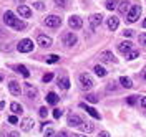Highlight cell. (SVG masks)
<instances>
[{
    "instance_id": "obj_47",
    "label": "cell",
    "mask_w": 146,
    "mask_h": 137,
    "mask_svg": "<svg viewBox=\"0 0 146 137\" xmlns=\"http://www.w3.org/2000/svg\"><path fill=\"white\" fill-rule=\"evenodd\" d=\"M72 137H85V136H83V134H73Z\"/></svg>"
},
{
    "instance_id": "obj_23",
    "label": "cell",
    "mask_w": 146,
    "mask_h": 137,
    "mask_svg": "<svg viewBox=\"0 0 146 137\" xmlns=\"http://www.w3.org/2000/svg\"><path fill=\"white\" fill-rule=\"evenodd\" d=\"M80 127H82V130L85 132V134H90V132H93V130H95V126H93L91 122H83Z\"/></svg>"
},
{
    "instance_id": "obj_12",
    "label": "cell",
    "mask_w": 146,
    "mask_h": 137,
    "mask_svg": "<svg viewBox=\"0 0 146 137\" xmlns=\"http://www.w3.org/2000/svg\"><path fill=\"white\" fill-rule=\"evenodd\" d=\"M80 108L86 111V112H88V114H90V116H91L93 119H101L100 112L95 109V108H91V106H86V102H82V104H80Z\"/></svg>"
},
{
    "instance_id": "obj_28",
    "label": "cell",
    "mask_w": 146,
    "mask_h": 137,
    "mask_svg": "<svg viewBox=\"0 0 146 137\" xmlns=\"http://www.w3.org/2000/svg\"><path fill=\"white\" fill-rule=\"evenodd\" d=\"M45 60H46V63H58V61H60V56L58 55H48Z\"/></svg>"
},
{
    "instance_id": "obj_50",
    "label": "cell",
    "mask_w": 146,
    "mask_h": 137,
    "mask_svg": "<svg viewBox=\"0 0 146 137\" xmlns=\"http://www.w3.org/2000/svg\"><path fill=\"white\" fill-rule=\"evenodd\" d=\"M17 2H22V0H17Z\"/></svg>"
},
{
    "instance_id": "obj_42",
    "label": "cell",
    "mask_w": 146,
    "mask_h": 137,
    "mask_svg": "<svg viewBox=\"0 0 146 137\" xmlns=\"http://www.w3.org/2000/svg\"><path fill=\"white\" fill-rule=\"evenodd\" d=\"M139 102H141L143 108H146V96H141V101H139Z\"/></svg>"
},
{
    "instance_id": "obj_36",
    "label": "cell",
    "mask_w": 146,
    "mask_h": 137,
    "mask_svg": "<svg viewBox=\"0 0 146 137\" xmlns=\"http://www.w3.org/2000/svg\"><path fill=\"white\" fill-rule=\"evenodd\" d=\"M138 40H139V43H141V45H143V46H146V33H141V35H139V38H138Z\"/></svg>"
},
{
    "instance_id": "obj_37",
    "label": "cell",
    "mask_w": 146,
    "mask_h": 137,
    "mask_svg": "<svg viewBox=\"0 0 146 137\" xmlns=\"http://www.w3.org/2000/svg\"><path fill=\"white\" fill-rule=\"evenodd\" d=\"M38 114H40V117H46V114H48V111H46V108H40V111H38Z\"/></svg>"
},
{
    "instance_id": "obj_33",
    "label": "cell",
    "mask_w": 146,
    "mask_h": 137,
    "mask_svg": "<svg viewBox=\"0 0 146 137\" xmlns=\"http://www.w3.org/2000/svg\"><path fill=\"white\" fill-rule=\"evenodd\" d=\"M42 79H43V83H50L52 79H53V74H52V73H46Z\"/></svg>"
},
{
    "instance_id": "obj_41",
    "label": "cell",
    "mask_w": 146,
    "mask_h": 137,
    "mask_svg": "<svg viewBox=\"0 0 146 137\" xmlns=\"http://www.w3.org/2000/svg\"><path fill=\"white\" fill-rule=\"evenodd\" d=\"M106 89H108V91H115V89H116V84H115V83H110Z\"/></svg>"
},
{
    "instance_id": "obj_27",
    "label": "cell",
    "mask_w": 146,
    "mask_h": 137,
    "mask_svg": "<svg viewBox=\"0 0 146 137\" xmlns=\"http://www.w3.org/2000/svg\"><path fill=\"white\" fill-rule=\"evenodd\" d=\"M105 7H106V10H115L118 7V2L116 0H106L105 2Z\"/></svg>"
},
{
    "instance_id": "obj_26",
    "label": "cell",
    "mask_w": 146,
    "mask_h": 137,
    "mask_svg": "<svg viewBox=\"0 0 146 137\" xmlns=\"http://www.w3.org/2000/svg\"><path fill=\"white\" fill-rule=\"evenodd\" d=\"M95 73L98 74L100 78H105V76H106V73H108V71H106V69H105L103 66H100V64H96V66H95Z\"/></svg>"
},
{
    "instance_id": "obj_4",
    "label": "cell",
    "mask_w": 146,
    "mask_h": 137,
    "mask_svg": "<svg viewBox=\"0 0 146 137\" xmlns=\"http://www.w3.org/2000/svg\"><path fill=\"white\" fill-rule=\"evenodd\" d=\"M78 79H80V86H82L83 89H91L95 86V81H93V78L88 73H82Z\"/></svg>"
},
{
    "instance_id": "obj_7",
    "label": "cell",
    "mask_w": 146,
    "mask_h": 137,
    "mask_svg": "<svg viewBox=\"0 0 146 137\" xmlns=\"http://www.w3.org/2000/svg\"><path fill=\"white\" fill-rule=\"evenodd\" d=\"M88 22H90V27L93 30H96V28H100L101 22H103V15L101 13H93V15H90Z\"/></svg>"
},
{
    "instance_id": "obj_5",
    "label": "cell",
    "mask_w": 146,
    "mask_h": 137,
    "mask_svg": "<svg viewBox=\"0 0 146 137\" xmlns=\"http://www.w3.org/2000/svg\"><path fill=\"white\" fill-rule=\"evenodd\" d=\"M62 41H63L65 46H75L76 45V41H78V38H76L75 33L66 31V33H63V37H62Z\"/></svg>"
},
{
    "instance_id": "obj_6",
    "label": "cell",
    "mask_w": 146,
    "mask_h": 137,
    "mask_svg": "<svg viewBox=\"0 0 146 137\" xmlns=\"http://www.w3.org/2000/svg\"><path fill=\"white\" fill-rule=\"evenodd\" d=\"M45 25L50 28H58L62 25V18L58 17V15H48L45 18Z\"/></svg>"
},
{
    "instance_id": "obj_16",
    "label": "cell",
    "mask_w": 146,
    "mask_h": 137,
    "mask_svg": "<svg viewBox=\"0 0 146 137\" xmlns=\"http://www.w3.org/2000/svg\"><path fill=\"white\" fill-rule=\"evenodd\" d=\"M9 89H10V92H12L13 96H20V94H22V88H20V84H18L17 81H10L9 83Z\"/></svg>"
},
{
    "instance_id": "obj_44",
    "label": "cell",
    "mask_w": 146,
    "mask_h": 137,
    "mask_svg": "<svg viewBox=\"0 0 146 137\" xmlns=\"http://www.w3.org/2000/svg\"><path fill=\"white\" fill-rule=\"evenodd\" d=\"M56 137H68V134H66L65 130H60V134H58Z\"/></svg>"
},
{
    "instance_id": "obj_49",
    "label": "cell",
    "mask_w": 146,
    "mask_h": 137,
    "mask_svg": "<svg viewBox=\"0 0 146 137\" xmlns=\"http://www.w3.org/2000/svg\"><path fill=\"white\" fill-rule=\"evenodd\" d=\"M0 81H2V76H0Z\"/></svg>"
},
{
    "instance_id": "obj_18",
    "label": "cell",
    "mask_w": 146,
    "mask_h": 137,
    "mask_svg": "<svg viewBox=\"0 0 146 137\" xmlns=\"http://www.w3.org/2000/svg\"><path fill=\"white\" fill-rule=\"evenodd\" d=\"M33 124H35V122H33V119H32V117H25L23 121H22V130L28 132L30 129L33 127Z\"/></svg>"
},
{
    "instance_id": "obj_11",
    "label": "cell",
    "mask_w": 146,
    "mask_h": 137,
    "mask_svg": "<svg viewBox=\"0 0 146 137\" xmlns=\"http://www.w3.org/2000/svg\"><path fill=\"white\" fill-rule=\"evenodd\" d=\"M100 61H103V63H116V58H115V55L111 51H101Z\"/></svg>"
},
{
    "instance_id": "obj_15",
    "label": "cell",
    "mask_w": 146,
    "mask_h": 137,
    "mask_svg": "<svg viewBox=\"0 0 146 137\" xmlns=\"http://www.w3.org/2000/svg\"><path fill=\"white\" fill-rule=\"evenodd\" d=\"M36 41H38V45L43 46V48H48V46H52V43H53V40L50 37H46V35H40Z\"/></svg>"
},
{
    "instance_id": "obj_34",
    "label": "cell",
    "mask_w": 146,
    "mask_h": 137,
    "mask_svg": "<svg viewBox=\"0 0 146 137\" xmlns=\"http://www.w3.org/2000/svg\"><path fill=\"white\" fill-rule=\"evenodd\" d=\"M55 3H56L58 7H66V5H68V0H55Z\"/></svg>"
},
{
    "instance_id": "obj_2",
    "label": "cell",
    "mask_w": 146,
    "mask_h": 137,
    "mask_svg": "<svg viewBox=\"0 0 146 137\" xmlns=\"http://www.w3.org/2000/svg\"><path fill=\"white\" fill-rule=\"evenodd\" d=\"M139 15H141V5H131V9H129L126 15V20L129 23H135L139 18Z\"/></svg>"
},
{
    "instance_id": "obj_13",
    "label": "cell",
    "mask_w": 146,
    "mask_h": 137,
    "mask_svg": "<svg viewBox=\"0 0 146 137\" xmlns=\"http://www.w3.org/2000/svg\"><path fill=\"white\" fill-rule=\"evenodd\" d=\"M118 50L121 51V53L128 55L129 51H133V43H131L129 40H126V41H123V43H119L118 45Z\"/></svg>"
},
{
    "instance_id": "obj_17",
    "label": "cell",
    "mask_w": 146,
    "mask_h": 137,
    "mask_svg": "<svg viewBox=\"0 0 146 137\" xmlns=\"http://www.w3.org/2000/svg\"><path fill=\"white\" fill-rule=\"evenodd\" d=\"M56 86H58L60 89H65V91H66V89L70 88V79H68L66 76H62V78L56 79Z\"/></svg>"
},
{
    "instance_id": "obj_43",
    "label": "cell",
    "mask_w": 146,
    "mask_h": 137,
    "mask_svg": "<svg viewBox=\"0 0 146 137\" xmlns=\"http://www.w3.org/2000/svg\"><path fill=\"white\" fill-rule=\"evenodd\" d=\"M98 137H110V134L106 132V130H101V132H100V136H98Z\"/></svg>"
},
{
    "instance_id": "obj_9",
    "label": "cell",
    "mask_w": 146,
    "mask_h": 137,
    "mask_svg": "<svg viewBox=\"0 0 146 137\" xmlns=\"http://www.w3.org/2000/svg\"><path fill=\"white\" fill-rule=\"evenodd\" d=\"M83 124V119L78 116V114H68V126L70 127H80Z\"/></svg>"
},
{
    "instance_id": "obj_19",
    "label": "cell",
    "mask_w": 146,
    "mask_h": 137,
    "mask_svg": "<svg viewBox=\"0 0 146 137\" xmlns=\"http://www.w3.org/2000/svg\"><path fill=\"white\" fill-rule=\"evenodd\" d=\"M118 25H119L118 17H115V15H113V17H110V18H108V28H110V30H113V31H115V30L118 28Z\"/></svg>"
},
{
    "instance_id": "obj_24",
    "label": "cell",
    "mask_w": 146,
    "mask_h": 137,
    "mask_svg": "<svg viewBox=\"0 0 146 137\" xmlns=\"http://www.w3.org/2000/svg\"><path fill=\"white\" fill-rule=\"evenodd\" d=\"M129 3L128 2H121L118 5V10H119V13H123V15H128V12H129V7H128Z\"/></svg>"
},
{
    "instance_id": "obj_22",
    "label": "cell",
    "mask_w": 146,
    "mask_h": 137,
    "mask_svg": "<svg viewBox=\"0 0 146 137\" xmlns=\"http://www.w3.org/2000/svg\"><path fill=\"white\" fill-rule=\"evenodd\" d=\"M10 111H12L13 114H22V112H23V106L18 104V102H12V104H10Z\"/></svg>"
},
{
    "instance_id": "obj_10",
    "label": "cell",
    "mask_w": 146,
    "mask_h": 137,
    "mask_svg": "<svg viewBox=\"0 0 146 137\" xmlns=\"http://www.w3.org/2000/svg\"><path fill=\"white\" fill-rule=\"evenodd\" d=\"M68 25H70L73 30H80V28L83 27V22L78 15H72V17L68 18Z\"/></svg>"
},
{
    "instance_id": "obj_46",
    "label": "cell",
    "mask_w": 146,
    "mask_h": 137,
    "mask_svg": "<svg viewBox=\"0 0 146 137\" xmlns=\"http://www.w3.org/2000/svg\"><path fill=\"white\" fill-rule=\"evenodd\" d=\"M141 76H143V79H146V66L143 68V71H141Z\"/></svg>"
},
{
    "instance_id": "obj_40",
    "label": "cell",
    "mask_w": 146,
    "mask_h": 137,
    "mask_svg": "<svg viewBox=\"0 0 146 137\" xmlns=\"http://www.w3.org/2000/svg\"><path fill=\"white\" fill-rule=\"evenodd\" d=\"M9 122H10V124H17V122H18L17 116H10V117H9Z\"/></svg>"
},
{
    "instance_id": "obj_35",
    "label": "cell",
    "mask_w": 146,
    "mask_h": 137,
    "mask_svg": "<svg viewBox=\"0 0 146 137\" xmlns=\"http://www.w3.org/2000/svg\"><path fill=\"white\" fill-rule=\"evenodd\" d=\"M62 114H63V111H62V109H55L53 111V117L55 119H60V117H62Z\"/></svg>"
},
{
    "instance_id": "obj_21",
    "label": "cell",
    "mask_w": 146,
    "mask_h": 137,
    "mask_svg": "<svg viewBox=\"0 0 146 137\" xmlns=\"http://www.w3.org/2000/svg\"><path fill=\"white\" fill-rule=\"evenodd\" d=\"M119 83H121V86L126 88V89L133 88V81H131V78H128V76H121V78H119Z\"/></svg>"
},
{
    "instance_id": "obj_20",
    "label": "cell",
    "mask_w": 146,
    "mask_h": 137,
    "mask_svg": "<svg viewBox=\"0 0 146 137\" xmlns=\"http://www.w3.org/2000/svg\"><path fill=\"white\" fill-rule=\"evenodd\" d=\"M13 69H15L17 73H20L22 76H25V78H28V76H30V71H28L23 64H15V66H13Z\"/></svg>"
},
{
    "instance_id": "obj_1",
    "label": "cell",
    "mask_w": 146,
    "mask_h": 137,
    "mask_svg": "<svg viewBox=\"0 0 146 137\" xmlns=\"http://www.w3.org/2000/svg\"><path fill=\"white\" fill-rule=\"evenodd\" d=\"M3 22H5L7 27H12V28H15V30H23L25 28V22H20V18H17L15 13L10 12V10H7L3 13Z\"/></svg>"
},
{
    "instance_id": "obj_32",
    "label": "cell",
    "mask_w": 146,
    "mask_h": 137,
    "mask_svg": "<svg viewBox=\"0 0 146 137\" xmlns=\"http://www.w3.org/2000/svg\"><path fill=\"white\" fill-rule=\"evenodd\" d=\"M33 7H35L36 10H40V12H42V10L45 9V3H43V2H35V3H33Z\"/></svg>"
},
{
    "instance_id": "obj_30",
    "label": "cell",
    "mask_w": 146,
    "mask_h": 137,
    "mask_svg": "<svg viewBox=\"0 0 146 137\" xmlns=\"http://www.w3.org/2000/svg\"><path fill=\"white\" fill-rule=\"evenodd\" d=\"M56 136H58V134L55 132L53 129H46L45 134H43V137H56Z\"/></svg>"
},
{
    "instance_id": "obj_39",
    "label": "cell",
    "mask_w": 146,
    "mask_h": 137,
    "mask_svg": "<svg viewBox=\"0 0 146 137\" xmlns=\"http://www.w3.org/2000/svg\"><path fill=\"white\" fill-rule=\"evenodd\" d=\"M131 35H133V30H125V31H123V37L125 38H129Z\"/></svg>"
},
{
    "instance_id": "obj_38",
    "label": "cell",
    "mask_w": 146,
    "mask_h": 137,
    "mask_svg": "<svg viewBox=\"0 0 146 137\" xmlns=\"http://www.w3.org/2000/svg\"><path fill=\"white\" fill-rule=\"evenodd\" d=\"M126 101H128V104H129V106H133V104H136V96H129Z\"/></svg>"
},
{
    "instance_id": "obj_3",
    "label": "cell",
    "mask_w": 146,
    "mask_h": 137,
    "mask_svg": "<svg viewBox=\"0 0 146 137\" xmlns=\"http://www.w3.org/2000/svg\"><path fill=\"white\" fill-rule=\"evenodd\" d=\"M33 48H35L33 41H32V40H28V38L22 40V41L17 45V50L20 51V53H30V51H33Z\"/></svg>"
},
{
    "instance_id": "obj_29",
    "label": "cell",
    "mask_w": 146,
    "mask_h": 137,
    "mask_svg": "<svg viewBox=\"0 0 146 137\" xmlns=\"http://www.w3.org/2000/svg\"><path fill=\"white\" fill-rule=\"evenodd\" d=\"M138 56H139V51H136V50H133V51H129L126 55V60H129V61H133V60H136Z\"/></svg>"
},
{
    "instance_id": "obj_8",
    "label": "cell",
    "mask_w": 146,
    "mask_h": 137,
    "mask_svg": "<svg viewBox=\"0 0 146 137\" xmlns=\"http://www.w3.org/2000/svg\"><path fill=\"white\" fill-rule=\"evenodd\" d=\"M23 92H25V96H27L28 99H35L36 96H38L36 88L33 86V84H30V83H25V89H23Z\"/></svg>"
},
{
    "instance_id": "obj_31",
    "label": "cell",
    "mask_w": 146,
    "mask_h": 137,
    "mask_svg": "<svg viewBox=\"0 0 146 137\" xmlns=\"http://www.w3.org/2000/svg\"><path fill=\"white\" fill-rule=\"evenodd\" d=\"M86 101L95 104V102H98V96H96V94H88V96H86Z\"/></svg>"
},
{
    "instance_id": "obj_48",
    "label": "cell",
    "mask_w": 146,
    "mask_h": 137,
    "mask_svg": "<svg viewBox=\"0 0 146 137\" xmlns=\"http://www.w3.org/2000/svg\"><path fill=\"white\" fill-rule=\"evenodd\" d=\"M143 27H145V28H146V20H145V22H143Z\"/></svg>"
},
{
    "instance_id": "obj_14",
    "label": "cell",
    "mask_w": 146,
    "mask_h": 137,
    "mask_svg": "<svg viewBox=\"0 0 146 137\" xmlns=\"http://www.w3.org/2000/svg\"><path fill=\"white\" fill-rule=\"evenodd\" d=\"M17 12H18V15H20L22 18H30V17H32V10L28 9L27 5H18Z\"/></svg>"
},
{
    "instance_id": "obj_25",
    "label": "cell",
    "mask_w": 146,
    "mask_h": 137,
    "mask_svg": "<svg viewBox=\"0 0 146 137\" xmlns=\"http://www.w3.org/2000/svg\"><path fill=\"white\" fill-rule=\"evenodd\" d=\"M46 102H48V104H56V102H58V96H56L55 92H48V94H46Z\"/></svg>"
},
{
    "instance_id": "obj_45",
    "label": "cell",
    "mask_w": 146,
    "mask_h": 137,
    "mask_svg": "<svg viewBox=\"0 0 146 137\" xmlns=\"http://www.w3.org/2000/svg\"><path fill=\"white\" fill-rule=\"evenodd\" d=\"M9 137H20V134H18V132H10Z\"/></svg>"
}]
</instances>
